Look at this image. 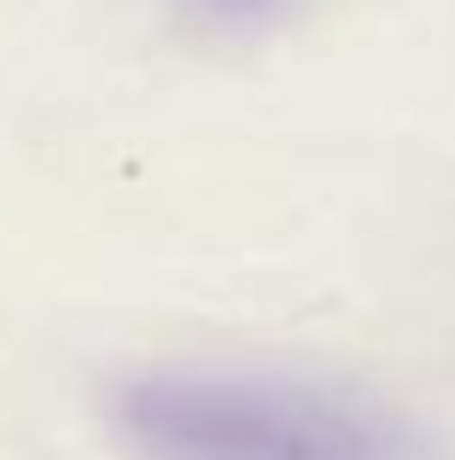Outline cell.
Listing matches in <instances>:
<instances>
[{
	"instance_id": "6da1fadb",
	"label": "cell",
	"mask_w": 455,
	"mask_h": 460,
	"mask_svg": "<svg viewBox=\"0 0 455 460\" xmlns=\"http://www.w3.org/2000/svg\"><path fill=\"white\" fill-rule=\"evenodd\" d=\"M112 426L135 460H409L386 414L239 367H147L112 391Z\"/></svg>"
},
{
	"instance_id": "7a4b0ae2",
	"label": "cell",
	"mask_w": 455,
	"mask_h": 460,
	"mask_svg": "<svg viewBox=\"0 0 455 460\" xmlns=\"http://www.w3.org/2000/svg\"><path fill=\"white\" fill-rule=\"evenodd\" d=\"M205 6L228 12V18H257V12H274L281 0H205Z\"/></svg>"
}]
</instances>
